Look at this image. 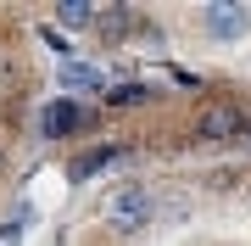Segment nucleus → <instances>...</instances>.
I'll return each instance as SVG.
<instances>
[{
    "mask_svg": "<svg viewBox=\"0 0 251 246\" xmlns=\"http://www.w3.org/2000/svg\"><path fill=\"white\" fill-rule=\"evenodd\" d=\"M156 213V196L145 191V185H123V191H112L100 201V224L112 229V235H140L145 224H151Z\"/></svg>",
    "mask_w": 251,
    "mask_h": 246,
    "instance_id": "f257e3e1",
    "label": "nucleus"
},
{
    "mask_svg": "<svg viewBox=\"0 0 251 246\" xmlns=\"http://www.w3.org/2000/svg\"><path fill=\"white\" fill-rule=\"evenodd\" d=\"M190 135L206 140V146H224V140L251 135V123H246V112H240V107H201V112H196V123H190Z\"/></svg>",
    "mask_w": 251,
    "mask_h": 246,
    "instance_id": "f03ea898",
    "label": "nucleus"
},
{
    "mask_svg": "<svg viewBox=\"0 0 251 246\" xmlns=\"http://www.w3.org/2000/svg\"><path fill=\"white\" fill-rule=\"evenodd\" d=\"M78 123H84V112L73 107V101H50V107H45V118H39V129H45L50 140L73 135V129H78Z\"/></svg>",
    "mask_w": 251,
    "mask_h": 246,
    "instance_id": "7ed1b4c3",
    "label": "nucleus"
},
{
    "mask_svg": "<svg viewBox=\"0 0 251 246\" xmlns=\"http://www.w3.org/2000/svg\"><path fill=\"white\" fill-rule=\"evenodd\" d=\"M106 163H117V146H90V151H84V157H73V168H67V179H73V185H84V179H90V173H100V168H106Z\"/></svg>",
    "mask_w": 251,
    "mask_h": 246,
    "instance_id": "20e7f679",
    "label": "nucleus"
},
{
    "mask_svg": "<svg viewBox=\"0 0 251 246\" xmlns=\"http://www.w3.org/2000/svg\"><path fill=\"white\" fill-rule=\"evenodd\" d=\"M128 28H134V11H128V6H106V11H95V34H100V39H123Z\"/></svg>",
    "mask_w": 251,
    "mask_h": 246,
    "instance_id": "39448f33",
    "label": "nucleus"
},
{
    "mask_svg": "<svg viewBox=\"0 0 251 246\" xmlns=\"http://www.w3.org/2000/svg\"><path fill=\"white\" fill-rule=\"evenodd\" d=\"M156 90L151 84H117V90L106 95V107H140V101H151Z\"/></svg>",
    "mask_w": 251,
    "mask_h": 246,
    "instance_id": "423d86ee",
    "label": "nucleus"
},
{
    "mask_svg": "<svg viewBox=\"0 0 251 246\" xmlns=\"http://www.w3.org/2000/svg\"><path fill=\"white\" fill-rule=\"evenodd\" d=\"M56 17H62L67 28H84V23H95V11H90V0H62Z\"/></svg>",
    "mask_w": 251,
    "mask_h": 246,
    "instance_id": "0eeeda50",
    "label": "nucleus"
},
{
    "mask_svg": "<svg viewBox=\"0 0 251 246\" xmlns=\"http://www.w3.org/2000/svg\"><path fill=\"white\" fill-rule=\"evenodd\" d=\"M240 23H246L240 11H224V6L212 11V28H218V34H240Z\"/></svg>",
    "mask_w": 251,
    "mask_h": 246,
    "instance_id": "6e6552de",
    "label": "nucleus"
},
{
    "mask_svg": "<svg viewBox=\"0 0 251 246\" xmlns=\"http://www.w3.org/2000/svg\"><path fill=\"white\" fill-rule=\"evenodd\" d=\"M0 246H23V229L17 224H0Z\"/></svg>",
    "mask_w": 251,
    "mask_h": 246,
    "instance_id": "1a4fd4ad",
    "label": "nucleus"
},
{
    "mask_svg": "<svg viewBox=\"0 0 251 246\" xmlns=\"http://www.w3.org/2000/svg\"><path fill=\"white\" fill-rule=\"evenodd\" d=\"M67 84H100V79L90 73V67H67Z\"/></svg>",
    "mask_w": 251,
    "mask_h": 246,
    "instance_id": "9d476101",
    "label": "nucleus"
}]
</instances>
